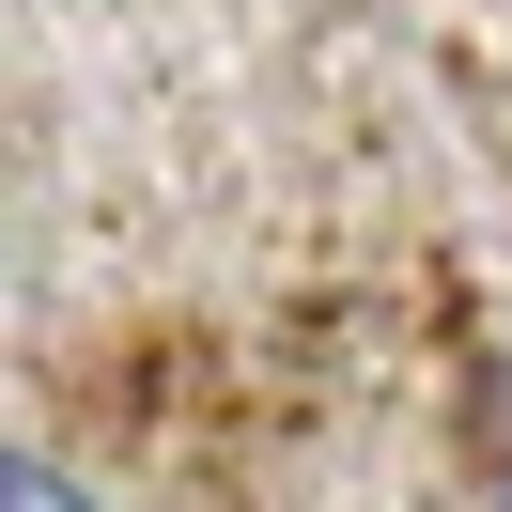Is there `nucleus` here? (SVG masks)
I'll return each instance as SVG.
<instances>
[{
	"label": "nucleus",
	"instance_id": "nucleus-1",
	"mask_svg": "<svg viewBox=\"0 0 512 512\" xmlns=\"http://www.w3.org/2000/svg\"><path fill=\"white\" fill-rule=\"evenodd\" d=\"M0 512H94V481H63V466H16V481H0Z\"/></svg>",
	"mask_w": 512,
	"mask_h": 512
}]
</instances>
